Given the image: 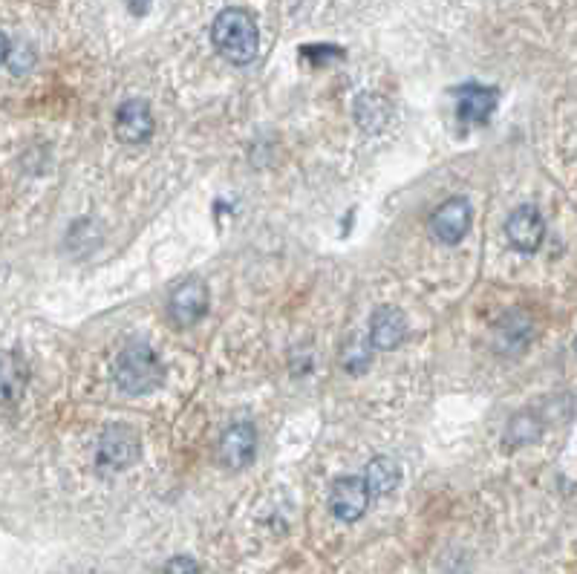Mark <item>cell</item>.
I'll return each instance as SVG.
<instances>
[{
    "instance_id": "cell-2",
    "label": "cell",
    "mask_w": 577,
    "mask_h": 574,
    "mask_svg": "<svg viewBox=\"0 0 577 574\" xmlns=\"http://www.w3.org/2000/svg\"><path fill=\"white\" fill-rule=\"evenodd\" d=\"M211 38H214V47L234 64H249L257 58L260 32L246 9H226L223 15H217V21L211 26Z\"/></svg>"
},
{
    "instance_id": "cell-3",
    "label": "cell",
    "mask_w": 577,
    "mask_h": 574,
    "mask_svg": "<svg viewBox=\"0 0 577 574\" xmlns=\"http://www.w3.org/2000/svg\"><path fill=\"white\" fill-rule=\"evenodd\" d=\"M142 453V445H139V436L133 427L116 425L107 427L104 436L99 442V462L101 468L107 471H122V468H130Z\"/></svg>"
},
{
    "instance_id": "cell-10",
    "label": "cell",
    "mask_w": 577,
    "mask_h": 574,
    "mask_svg": "<svg viewBox=\"0 0 577 574\" xmlns=\"http://www.w3.org/2000/svg\"><path fill=\"white\" fill-rule=\"evenodd\" d=\"M254 450H257V433L249 422L228 427L223 442H220V456L228 468H246L254 459Z\"/></svg>"
},
{
    "instance_id": "cell-6",
    "label": "cell",
    "mask_w": 577,
    "mask_h": 574,
    "mask_svg": "<svg viewBox=\"0 0 577 574\" xmlns=\"http://www.w3.org/2000/svg\"><path fill=\"white\" fill-rule=\"evenodd\" d=\"M505 234H508V240H511L514 249L531 254V251L540 249V243H543V237H546V223H543V217H540L537 208L520 205V208L508 217Z\"/></svg>"
},
{
    "instance_id": "cell-14",
    "label": "cell",
    "mask_w": 577,
    "mask_h": 574,
    "mask_svg": "<svg viewBox=\"0 0 577 574\" xmlns=\"http://www.w3.org/2000/svg\"><path fill=\"white\" fill-rule=\"evenodd\" d=\"M24 390V367L12 352H0V404H12Z\"/></svg>"
},
{
    "instance_id": "cell-11",
    "label": "cell",
    "mask_w": 577,
    "mask_h": 574,
    "mask_svg": "<svg viewBox=\"0 0 577 574\" xmlns=\"http://www.w3.org/2000/svg\"><path fill=\"white\" fill-rule=\"evenodd\" d=\"M404 335H407V321H404V315L399 309L384 306V309H378L376 315H373V321H370V344L376 350H396L404 341Z\"/></svg>"
},
{
    "instance_id": "cell-12",
    "label": "cell",
    "mask_w": 577,
    "mask_h": 574,
    "mask_svg": "<svg viewBox=\"0 0 577 574\" xmlns=\"http://www.w3.org/2000/svg\"><path fill=\"white\" fill-rule=\"evenodd\" d=\"M390 119H393V110L387 99H381L376 93H361L355 99V122L364 133H381L390 125Z\"/></svg>"
},
{
    "instance_id": "cell-1",
    "label": "cell",
    "mask_w": 577,
    "mask_h": 574,
    "mask_svg": "<svg viewBox=\"0 0 577 574\" xmlns=\"http://www.w3.org/2000/svg\"><path fill=\"white\" fill-rule=\"evenodd\" d=\"M113 378L127 396H145L165 381V367L148 344L130 341L113 364Z\"/></svg>"
},
{
    "instance_id": "cell-5",
    "label": "cell",
    "mask_w": 577,
    "mask_h": 574,
    "mask_svg": "<svg viewBox=\"0 0 577 574\" xmlns=\"http://www.w3.org/2000/svg\"><path fill=\"white\" fill-rule=\"evenodd\" d=\"M471 225V205L462 200V197H453L445 205H439L430 217V234L445 243V246H453L465 237Z\"/></svg>"
},
{
    "instance_id": "cell-9",
    "label": "cell",
    "mask_w": 577,
    "mask_h": 574,
    "mask_svg": "<svg viewBox=\"0 0 577 574\" xmlns=\"http://www.w3.org/2000/svg\"><path fill=\"white\" fill-rule=\"evenodd\" d=\"M153 133V113L145 101H125L116 113V136L127 142V145H136V142H145Z\"/></svg>"
},
{
    "instance_id": "cell-18",
    "label": "cell",
    "mask_w": 577,
    "mask_h": 574,
    "mask_svg": "<svg viewBox=\"0 0 577 574\" xmlns=\"http://www.w3.org/2000/svg\"><path fill=\"white\" fill-rule=\"evenodd\" d=\"M125 3L133 15H145V12L151 9V0H125Z\"/></svg>"
},
{
    "instance_id": "cell-13",
    "label": "cell",
    "mask_w": 577,
    "mask_h": 574,
    "mask_svg": "<svg viewBox=\"0 0 577 574\" xmlns=\"http://www.w3.org/2000/svg\"><path fill=\"white\" fill-rule=\"evenodd\" d=\"M399 479H402V468H399L393 459H387V456L373 459V462L367 465V471H364V485H367L370 497H387V494H393L396 485H399Z\"/></svg>"
},
{
    "instance_id": "cell-7",
    "label": "cell",
    "mask_w": 577,
    "mask_h": 574,
    "mask_svg": "<svg viewBox=\"0 0 577 574\" xmlns=\"http://www.w3.org/2000/svg\"><path fill=\"white\" fill-rule=\"evenodd\" d=\"M208 309V286L200 277H188L171 295V315L179 326L197 324Z\"/></svg>"
},
{
    "instance_id": "cell-15",
    "label": "cell",
    "mask_w": 577,
    "mask_h": 574,
    "mask_svg": "<svg viewBox=\"0 0 577 574\" xmlns=\"http://www.w3.org/2000/svg\"><path fill=\"white\" fill-rule=\"evenodd\" d=\"M534 439H537V419H534L531 413L514 416L511 425H508V433H505V445L520 448V445H528V442H534Z\"/></svg>"
},
{
    "instance_id": "cell-4",
    "label": "cell",
    "mask_w": 577,
    "mask_h": 574,
    "mask_svg": "<svg viewBox=\"0 0 577 574\" xmlns=\"http://www.w3.org/2000/svg\"><path fill=\"white\" fill-rule=\"evenodd\" d=\"M370 505V491L364 485L361 476H341L335 485H332V494H329V508L332 514L341 520V523H355L364 517Z\"/></svg>"
},
{
    "instance_id": "cell-8",
    "label": "cell",
    "mask_w": 577,
    "mask_h": 574,
    "mask_svg": "<svg viewBox=\"0 0 577 574\" xmlns=\"http://www.w3.org/2000/svg\"><path fill=\"white\" fill-rule=\"evenodd\" d=\"M456 107L462 125H485L497 107V93L482 84H465L456 90Z\"/></svg>"
},
{
    "instance_id": "cell-19",
    "label": "cell",
    "mask_w": 577,
    "mask_h": 574,
    "mask_svg": "<svg viewBox=\"0 0 577 574\" xmlns=\"http://www.w3.org/2000/svg\"><path fill=\"white\" fill-rule=\"evenodd\" d=\"M3 61H9V38L0 32V64H3Z\"/></svg>"
},
{
    "instance_id": "cell-17",
    "label": "cell",
    "mask_w": 577,
    "mask_h": 574,
    "mask_svg": "<svg viewBox=\"0 0 577 574\" xmlns=\"http://www.w3.org/2000/svg\"><path fill=\"white\" fill-rule=\"evenodd\" d=\"M165 574H200V566L191 557H174V560H168Z\"/></svg>"
},
{
    "instance_id": "cell-16",
    "label": "cell",
    "mask_w": 577,
    "mask_h": 574,
    "mask_svg": "<svg viewBox=\"0 0 577 574\" xmlns=\"http://www.w3.org/2000/svg\"><path fill=\"white\" fill-rule=\"evenodd\" d=\"M497 338H500L502 344H508V350L523 347L528 341V321L526 324H520V315H508V318L502 321Z\"/></svg>"
}]
</instances>
